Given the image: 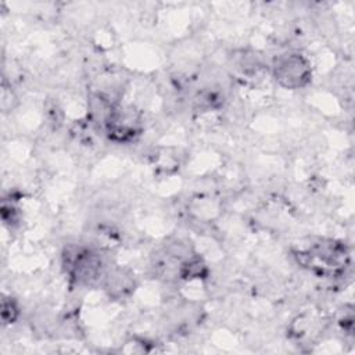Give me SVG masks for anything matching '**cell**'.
<instances>
[{
    "label": "cell",
    "instance_id": "cell-4",
    "mask_svg": "<svg viewBox=\"0 0 355 355\" xmlns=\"http://www.w3.org/2000/svg\"><path fill=\"white\" fill-rule=\"evenodd\" d=\"M105 130L108 137L114 141L126 143L140 135L141 122L139 114L132 107H122L112 104L105 121Z\"/></svg>",
    "mask_w": 355,
    "mask_h": 355
},
{
    "label": "cell",
    "instance_id": "cell-2",
    "mask_svg": "<svg viewBox=\"0 0 355 355\" xmlns=\"http://www.w3.org/2000/svg\"><path fill=\"white\" fill-rule=\"evenodd\" d=\"M272 75L279 86L297 90L309 85L312 79L311 62L305 55L297 51L279 54L272 64Z\"/></svg>",
    "mask_w": 355,
    "mask_h": 355
},
{
    "label": "cell",
    "instance_id": "cell-6",
    "mask_svg": "<svg viewBox=\"0 0 355 355\" xmlns=\"http://www.w3.org/2000/svg\"><path fill=\"white\" fill-rule=\"evenodd\" d=\"M19 315V308L11 297H4L1 302V318L4 323H14Z\"/></svg>",
    "mask_w": 355,
    "mask_h": 355
},
{
    "label": "cell",
    "instance_id": "cell-3",
    "mask_svg": "<svg viewBox=\"0 0 355 355\" xmlns=\"http://www.w3.org/2000/svg\"><path fill=\"white\" fill-rule=\"evenodd\" d=\"M64 266L69 279L76 284H92L104 277L103 259L90 248H69L64 255Z\"/></svg>",
    "mask_w": 355,
    "mask_h": 355
},
{
    "label": "cell",
    "instance_id": "cell-1",
    "mask_svg": "<svg viewBox=\"0 0 355 355\" xmlns=\"http://www.w3.org/2000/svg\"><path fill=\"white\" fill-rule=\"evenodd\" d=\"M295 258L309 270L320 276L333 277L345 269L349 254L345 245L338 241L320 240L309 248L295 252Z\"/></svg>",
    "mask_w": 355,
    "mask_h": 355
},
{
    "label": "cell",
    "instance_id": "cell-5",
    "mask_svg": "<svg viewBox=\"0 0 355 355\" xmlns=\"http://www.w3.org/2000/svg\"><path fill=\"white\" fill-rule=\"evenodd\" d=\"M104 287L108 291L110 297L121 298L133 288V276L121 268H115L104 273Z\"/></svg>",
    "mask_w": 355,
    "mask_h": 355
}]
</instances>
